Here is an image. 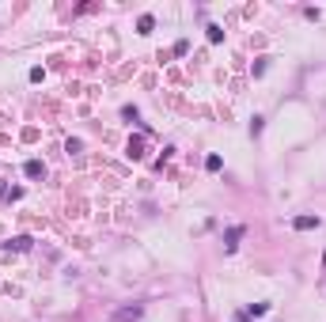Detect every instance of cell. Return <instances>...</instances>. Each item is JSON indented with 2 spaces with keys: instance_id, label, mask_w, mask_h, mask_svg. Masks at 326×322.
<instances>
[{
  "instance_id": "cell-1",
  "label": "cell",
  "mask_w": 326,
  "mask_h": 322,
  "mask_svg": "<svg viewBox=\"0 0 326 322\" xmlns=\"http://www.w3.org/2000/svg\"><path fill=\"white\" fill-rule=\"evenodd\" d=\"M243 235H247V228H243V224H231V228L224 231V250H227V254L239 247V239H243Z\"/></svg>"
},
{
  "instance_id": "cell-2",
  "label": "cell",
  "mask_w": 326,
  "mask_h": 322,
  "mask_svg": "<svg viewBox=\"0 0 326 322\" xmlns=\"http://www.w3.org/2000/svg\"><path fill=\"white\" fill-rule=\"evenodd\" d=\"M141 315H144V307H141V303H133V307H122V311H118L114 322H137Z\"/></svg>"
},
{
  "instance_id": "cell-3",
  "label": "cell",
  "mask_w": 326,
  "mask_h": 322,
  "mask_svg": "<svg viewBox=\"0 0 326 322\" xmlns=\"http://www.w3.org/2000/svg\"><path fill=\"white\" fill-rule=\"evenodd\" d=\"M125 156H129V160H144V137H129Z\"/></svg>"
},
{
  "instance_id": "cell-4",
  "label": "cell",
  "mask_w": 326,
  "mask_h": 322,
  "mask_svg": "<svg viewBox=\"0 0 326 322\" xmlns=\"http://www.w3.org/2000/svg\"><path fill=\"white\" fill-rule=\"evenodd\" d=\"M292 228H296V231H315V228H323V220L319 216H296Z\"/></svg>"
},
{
  "instance_id": "cell-5",
  "label": "cell",
  "mask_w": 326,
  "mask_h": 322,
  "mask_svg": "<svg viewBox=\"0 0 326 322\" xmlns=\"http://www.w3.org/2000/svg\"><path fill=\"white\" fill-rule=\"evenodd\" d=\"M23 175L27 178H46V163L42 160H27L23 163Z\"/></svg>"
},
{
  "instance_id": "cell-6",
  "label": "cell",
  "mask_w": 326,
  "mask_h": 322,
  "mask_svg": "<svg viewBox=\"0 0 326 322\" xmlns=\"http://www.w3.org/2000/svg\"><path fill=\"white\" fill-rule=\"evenodd\" d=\"M4 247H8V250H30V247H34V239H30V235H15V239H8Z\"/></svg>"
},
{
  "instance_id": "cell-7",
  "label": "cell",
  "mask_w": 326,
  "mask_h": 322,
  "mask_svg": "<svg viewBox=\"0 0 326 322\" xmlns=\"http://www.w3.org/2000/svg\"><path fill=\"white\" fill-rule=\"evenodd\" d=\"M137 30H141V34H152V30H156V19H152V15H141V19H137Z\"/></svg>"
},
{
  "instance_id": "cell-8",
  "label": "cell",
  "mask_w": 326,
  "mask_h": 322,
  "mask_svg": "<svg viewBox=\"0 0 326 322\" xmlns=\"http://www.w3.org/2000/svg\"><path fill=\"white\" fill-rule=\"evenodd\" d=\"M266 311H270V303H251V307H247V319H262Z\"/></svg>"
},
{
  "instance_id": "cell-9",
  "label": "cell",
  "mask_w": 326,
  "mask_h": 322,
  "mask_svg": "<svg viewBox=\"0 0 326 322\" xmlns=\"http://www.w3.org/2000/svg\"><path fill=\"white\" fill-rule=\"evenodd\" d=\"M262 129H266V121H262V117H251V137H254V140H258V137H262Z\"/></svg>"
},
{
  "instance_id": "cell-10",
  "label": "cell",
  "mask_w": 326,
  "mask_h": 322,
  "mask_svg": "<svg viewBox=\"0 0 326 322\" xmlns=\"http://www.w3.org/2000/svg\"><path fill=\"white\" fill-rule=\"evenodd\" d=\"M220 167H224V160H220V156H216V152H213V156L205 160V171H220Z\"/></svg>"
},
{
  "instance_id": "cell-11",
  "label": "cell",
  "mask_w": 326,
  "mask_h": 322,
  "mask_svg": "<svg viewBox=\"0 0 326 322\" xmlns=\"http://www.w3.org/2000/svg\"><path fill=\"white\" fill-rule=\"evenodd\" d=\"M209 42H224V30L216 27V23H209Z\"/></svg>"
},
{
  "instance_id": "cell-12",
  "label": "cell",
  "mask_w": 326,
  "mask_h": 322,
  "mask_svg": "<svg viewBox=\"0 0 326 322\" xmlns=\"http://www.w3.org/2000/svg\"><path fill=\"white\" fill-rule=\"evenodd\" d=\"M122 117H125V121H137L141 114H137V106H122Z\"/></svg>"
},
{
  "instance_id": "cell-13",
  "label": "cell",
  "mask_w": 326,
  "mask_h": 322,
  "mask_svg": "<svg viewBox=\"0 0 326 322\" xmlns=\"http://www.w3.org/2000/svg\"><path fill=\"white\" fill-rule=\"evenodd\" d=\"M186 49H190V42H186V38H178V42H175V57H182Z\"/></svg>"
},
{
  "instance_id": "cell-14",
  "label": "cell",
  "mask_w": 326,
  "mask_h": 322,
  "mask_svg": "<svg viewBox=\"0 0 326 322\" xmlns=\"http://www.w3.org/2000/svg\"><path fill=\"white\" fill-rule=\"evenodd\" d=\"M8 193H12V190H8V186H4V182H0V201H8Z\"/></svg>"
},
{
  "instance_id": "cell-15",
  "label": "cell",
  "mask_w": 326,
  "mask_h": 322,
  "mask_svg": "<svg viewBox=\"0 0 326 322\" xmlns=\"http://www.w3.org/2000/svg\"><path fill=\"white\" fill-rule=\"evenodd\" d=\"M323 265H326V254H323Z\"/></svg>"
}]
</instances>
